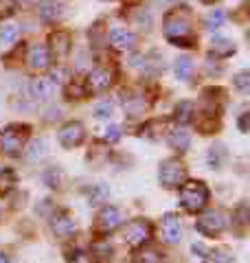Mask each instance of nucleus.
I'll list each match as a JSON object with an SVG mask.
<instances>
[{"instance_id": "f257e3e1", "label": "nucleus", "mask_w": 250, "mask_h": 263, "mask_svg": "<svg viewBox=\"0 0 250 263\" xmlns=\"http://www.w3.org/2000/svg\"><path fill=\"white\" fill-rule=\"evenodd\" d=\"M165 35L176 46H189L193 40V29H191V18L185 9H176L167 13L165 18Z\"/></svg>"}, {"instance_id": "f03ea898", "label": "nucleus", "mask_w": 250, "mask_h": 263, "mask_svg": "<svg viewBox=\"0 0 250 263\" xmlns=\"http://www.w3.org/2000/svg\"><path fill=\"white\" fill-rule=\"evenodd\" d=\"M208 202V189L200 180H189V182L180 184V204L189 213H198L206 206Z\"/></svg>"}, {"instance_id": "7ed1b4c3", "label": "nucleus", "mask_w": 250, "mask_h": 263, "mask_svg": "<svg viewBox=\"0 0 250 263\" xmlns=\"http://www.w3.org/2000/svg\"><path fill=\"white\" fill-rule=\"evenodd\" d=\"M29 138V127L27 125H9L0 132V147L5 154L18 156L24 149V143Z\"/></svg>"}, {"instance_id": "20e7f679", "label": "nucleus", "mask_w": 250, "mask_h": 263, "mask_svg": "<svg viewBox=\"0 0 250 263\" xmlns=\"http://www.w3.org/2000/svg\"><path fill=\"white\" fill-rule=\"evenodd\" d=\"M185 178H187V169H185V164H182L180 160L169 158V160H165L160 164L158 180H160V184L165 189H176V186H180L182 182H185Z\"/></svg>"}, {"instance_id": "39448f33", "label": "nucleus", "mask_w": 250, "mask_h": 263, "mask_svg": "<svg viewBox=\"0 0 250 263\" xmlns=\"http://www.w3.org/2000/svg\"><path fill=\"white\" fill-rule=\"evenodd\" d=\"M195 228H198V233H202L206 237H215L224 233V228H226V215L222 211H206L198 217Z\"/></svg>"}, {"instance_id": "423d86ee", "label": "nucleus", "mask_w": 250, "mask_h": 263, "mask_svg": "<svg viewBox=\"0 0 250 263\" xmlns=\"http://www.w3.org/2000/svg\"><path fill=\"white\" fill-rule=\"evenodd\" d=\"M128 219L125 217V211L119 206H103L97 215V230L99 233H112V230L119 228L123 221Z\"/></svg>"}, {"instance_id": "0eeeda50", "label": "nucleus", "mask_w": 250, "mask_h": 263, "mask_svg": "<svg viewBox=\"0 0 250 263\" xmlns=\"http://www.w3.org/2000/svg\"><path fill=\"white\" fill-rule=\"evenodd\" d=\"M152 235V226H149L147 219H132L123 230V237L130 246H140L149 239Z\"/></svg>"}, {"instance_id": "6e6552de", "label": "nucleus", "mask_w": 250, "mask_h": 263, "mask_svg": "<svg viewBox=\"0 0 250 263\" xmlns=\"http://www.w3.org/2000/svg\"><path fill=\"white\" fill-rule=\"evenodd\" d=\"M83 136H86V129H83L81 123L70 121V123H66V125L60 129V134H57V141H60V145L66 147V149H73V147L81 145Z\"/></svg>"}, {"instance_id": "1a4fd4ad", "label": "nucleus", "mask_w": 250, "mask_h": 263, "mask_svg": "<svg viewBox=\"0 0 250 263\" xmlns=\"http://www.w3.org/2000/svg\"><path fill=\"white\" fill-rule=\"evenodd\" d=\"M114 81V75L112 70L108 68H95L88 72V79H86V92H103V90H108L112 86Z\"/></svg>"}, {"instance_id": "9d476101", "label": "nucleus", "mask_w": 250, "mask_h": 263, "mask_svg": "<svg viewBox=\"0 0 250 263\" xmlns=\"http://www.w3.org/2000/svg\"><path fill=\"white\" fill-rule=\"evenodd\" d=\"M110 44L116 48V51H132L136 46V35L128 29H121V27H114L110 29Z\"/></svg>"}, {"instance_id": "9b49d317", "label": "nucleus", "mask_w": 250, "mask_h": 263, "mask_svg": "<svg viewBox=\"0 0 250 263\" xmlns=\"http://www.w3.org/2000/svg\"><path fill=\"white\" fill-rule=\"evenodd\" d=\"M29 66L33 70H46L51 66V51L44 44H33L29 48Z\"/></svg>"}, {"instance_id": "f8f14e48", "label": "nucleus", "mask_w": 250, "mask_h": 263, "mask_svg": "<svg viewBox=\"0 0 250 263\" xmlns=\"http://www.w3.org/2000/svg\"><path fill=\"white\" fill-rule=\"evenodd\" d=\"M51 230L55 237H60V239H66V237L75 235V230H77V224H75V219L70 215H66V213H60V215H55L51 219Z\"/></svg>"}, {"instance_id": "ddd939ff", "label": "nucleus", "mask_w": 250, "mask_h": 263, "mask_svg": "<svg viewBox=\"0 0 250 263\" xmlns=\"http://www.w3.org/2000/svg\"><path fill=\"white\" fill-rule=\"evenodd\" d=\"M163 235H165V241H169V243H178L182 239L180 219L173 215V213H167L163 217Z\"/></svg>"}, {"instance_id": "4468645a", "label": "nucleus", "mask_w": 250, "mask_h": 263, "mask_svg": "<svg viewBox=\"0 0 250 263\" xmlns=\"http://www.w3.org/2000/svg\"><path fill=\"white\" fill-rule=\"evenodd\" d=\"M29 90L35 101H48V99L55 95V84H51L48 79H33Z\"/></svg>"}, {"instance_id": "2eb2a0df", "label": "nucleus", "mask_w": 250, "mask_h": 263, "mask_svg": "<svg viewBox=\"0 0 250 263\" xmlns=\"http://www.w3.org/2000/svg\"><path fill=\"white\" fill-rule=\"evenodd\" d=\"M51 42H53V55L62 62L64 57L70 53V35L64 31H57V33H53Z\"/></svg>"}, {"instance_id": "dca6fc26", "label": "nucleus", "mask_w": 250, "mask_h": 263, "mask_svg": "<svg viewBox=\"0 0 250 263\" xmlns=\"http://www.w3.org/2000/svg\"><path fill=\"white\" fill-rule=\"evenodd\" d=\"M167 141H169V145L173 147V149L187 152V147H189V143H191V136H189L187 129L176 127V129H169V134H167Z\"/></svg>"}, {"instance_id": "f3484780", "label": "nucleus", "mask_w": 250, "mask_h": 263, "mask_svg": "<svg viewBox=\"0 0 250 263\" xmlns=\"http://www.w3.org/2000/svg\"><path fill=\"white\" fill-rule=\"evenodd\" d=\"M211 53L215 57H228L235 53V46H233V42H228L226 37H213L211 42Z\"/></svg>"}, {"instance_id": "a211bd4d", "label": "nucleus", "mask_w": 250, "mask_h": 263, "mask_svg": "<svg viewBox=\"0 0 250 263\" xmlns=\"http://www.w3.org/2000/svg\"><path fill=\"white\" fill-rule=\"evenodd\" d=\"M132 263H163V257H160V252H158L156 248H140L134 254Z\"/></svg>"}, {"instance_id": "6ab92c4d", "label": "nucleus", "mask_w": 250, "mask_h": 263, "mask_svg": "<svg viewBox=\"0 0 250 263\" xmlns=\"http://www.w3.org/2000/svg\"><path fill=\"white\" fill-rule=\"evenodd\" d=\"M191 72H193V64H191L189 57H180L173 64V75H176L180 81H187L191 77Z\"/></svg>"}, {"instance_id": "aec40b11", "label": "nucleus", "mask_w": 250, "mask_h": 263, "mask_svg": "<svg viewBox=\"0 0 250 263\" xmlns=\"http://www.w3.org/2000/svg\"><path fill=\"white\" fill-rule=\"evenodd\" d=\"M108 197H110V186L103 184V182L95 184V186L88 191V202H90V204H101V202L108 200Z\"/></svg>"}, {"instance_id": "412c9836", "label": "nucleus", "mask_w": 250, "mask_h": 263, "mask_svg": "<svg viewBox=\"0 0 250 263\" xmlns=\"http://www.w3.org/2000/svg\"><path fill=\"white\" fill-rule=\"evenodd\" d=\"M18 35H20V29L13 27V24H7V27L0 29V44L9 46V44H13L15 40H18Z\"/></svg>"}, {"instance_id": "4be33fe9", "label": "nucleus", "mask_w": 250, "mask_h": 263, "mask_svg": "<svg viewBox=\"0 0 250 263\" xmlns=\"http://www.w3.org/2000/svg\"><path fill=\"white\" fill-rule=\"evenodd\" d=\"M224 20H226V13H224V9H213L211 13L206 15V27L211 31H215V29L222 27Z\"/></svg>"}, {"instance_id": "5701e85b", "label": "nucleus", "mask_w": 250, "mask_h": 263, "mask_svg": "<svg viewBox=\"0 0 250 263\" xmlns=\"http://www.w3.org/2000/svg\"><path fill=\"white\" fill-rule=\"evenodd\" d=\"M40 15L44 20H57L62 15V5H57V3H46L44 7L40 9Z\"/></svg>"}, {"instance_id": "b1692460", "label": "nucleus", "mask_w": 250, "mask_h": 263, "mask_svg": "<svg viewBox=\"0 0 250 263\" xmlns=\"http://www.w3.org/2000/svg\"><path fill=\"white\" fill-rule=\"evenodd\" d=\"M46 154V143L44 141H33L31 145H29V149H27V156L31 160H38V158H42V156Z\"/></svg>"}, {"instance_id": "393cba45", "label": "nucleus", "mask_w": 250, "mask_h": 263, "mask_svg": "<svg viewBox=\"0 0 250 263\" xmlns=\"http://www.w3.org/2000/svg\"><path fill=\"white\" fill-rule=\"evenodd\" d=\"M191 114H193V103H189V101H182L178 108H176V119L180 123L191 121Z\"/></svg>"}, {"instance_id": "a878e982", "label": "nucleus", "mask_w": 250, "mask_h": 263, "mask_svg": "<svg viewBox=\"0 0 250 263\" xmlns=\"http://www.w3.org/2000/svg\"><path fill=\"white\" fill-rule=\"evenodd\" d=\"M95 117L97 119H110L112 114H114V105L110 103V101H103V103H99V105H95Z\"/></svg>"}, {"instance_id": "bb28decb", "label": "nucleus", "mask_w": 250, "mask_h": 263, "mask_svg": "<svg viewBox=\"0 0 250 263\" xmlns=\"http://www.w3.org/2000/svg\"><path fill=\"white\" fill-rule=\"evenodd\" d=\"M204 263H233V259L224 250H213L204 257Z\"/></svg>"}, {"instance_id": "cd10ccee", "label": "nucleus", "mask_w": 250, "mask_h": 263, "mask_svg": "<svg viewBox=\"0 0 250 263\" xmlns=\"http://www.w3.org/2000/svg\"><path fill=\"white\" fill-rule=\"evenodd\" d=\"M66 263H95L93 257H90L88 252H83V250H73L68 254V259H66Z\"/></svg>"}, {"instance_id": "c85d7f7f", "label": "nucleus", "mask_w": 250, "mask_h": 263, "mask_svg": "<svg viewBox=\"0 0 250 263\" xmlns=\"http://www.w3.org/2000/svg\"><path fill=\"white\" fill-rule=\"evenodd\" d=\"M62 178H64V176H62V171H60V169H48L46 174H44V182H46L48 186H53V189H55V186H60Z\"/></svg>"}, {"instance_id": "c756f323", "label": "nucleus", "mask_w": 250, "mask_h": 263, "mask_svg": "<svg viewBox=\"0 0 250 263\" xmlns=\"http://www.w3.org/2000/svg\"><path fill=\"white\" fill-rule=\"evenodd\" d=\"M235 88L244 95L248 92L250 90V72H239V75L235 77Z\"/></svg>"}, {"instance_id": "7c9ffc66", "label": "nucleus", "mask_w": 250, "mask_h": 263, "mask_svg": "<svg viewBox=\"0 0 250 263\" xmlns=\"http://www.w3.org/2000/svg\"><path fill=\"white\" fill-rule=\"evenodd\" d=\"M121 136H123V132H121V127H119V125H108V127H105L103 138H105L108 143H116V141H121Z\"/></svg>"}, {"instance_id": "2f4dec72", "label": "nucleus", "mask_w": 250, "mask_h": 263, "mask_svg": "<svg viewBox=\"0 0 250 263\" xmlns=\"http://www.w3.org/2000/svg\"><path fill=\"white\" fill-rule=\"evenodd\" d=\"M13 11H15V0H0V20L9 18Z\"/></svg>"}, {"instance_id": "473e14b6", "label": "nucleus", "mask_w": 250, "mask_h": 263, "mask_svg": "<svg viewBox=\"0 0 250 263\" xmlns=\"http://www.w3.org/2000/svg\"><path fill=\"white\" fill-rule=\"evenodd\" d=\"M239 129L241 132H248V114H244V117L239 119Z\"/></svg>"}, {"instance_id": "72a5a7b5", "label": "nucleus", "mask_w": 250, "mask_h": 263, "mask_svg": "<svg viewBox=\"0 0 250 263\" xmlns=\"http://www.w3.org/2000/svg\"><path fill=\"white\" fill-rule=\"evenodd\" d=\"M193 252H204V246L202 243H193Z\"/></svg>"}, {"instance_id": "f704fd0d", "label": "nucleus", "mask_w": 250, "mask_h": 263, "mask_svg": "<svg viewBox=\"0 0 250 263\" xmlns=\"http://www.w3.org/2000/svg\"><path fill=\"white\" fill-rule=\"evenodd\" d=\"M0 263H9V261H7V257H5V254H0Z\"/></svg>"}, {"instance_id": "c9c22d12", "label": "nucleus", "mask_w": 250, "mask_h": 263, "mask_svg": "<svg viewBox=\"0 0 250 263\" xmlns=\"http://www.w3.org/2000/svg\"><path fill=\"white\" fill-rule=\"evenodd\" d=\"M202 3H215V0H202Z\"/></svg>"}, {"instance_id": "e433bc0d", "label": "nucleus", "mask_w": 250, "mask_h": 263, "mask_svg": "<svg viewBox=\"0 0 250 263\" xmlns=\"http://www.w3.org/2000/svg\"><path fill=\"white\" fill-rule=\"evenodd\" d=\"M29 3H40V0H29Z\"/></svg>"}]
</instances>
